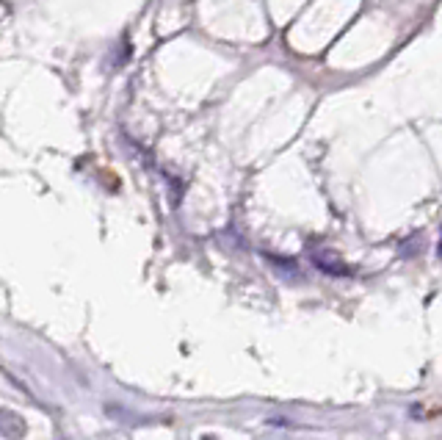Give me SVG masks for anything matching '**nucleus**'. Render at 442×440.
<instances>
[{
  "instance_id": "f257e3e1",
  "label": "nucleus",
  "mask_w": 442,
  "mask_h": 440,
  "mask_svg": "<svg viewBox=\"0 0 442 440\" xmlns=\"http://www.w3.org/2000/svg\"><path fill=\"white\" fill-rule=\"evenodd\" d=\"M28 435V424L20 413L0 407V438L6 440H22Z\"/></svg>"
}]
</instances>
